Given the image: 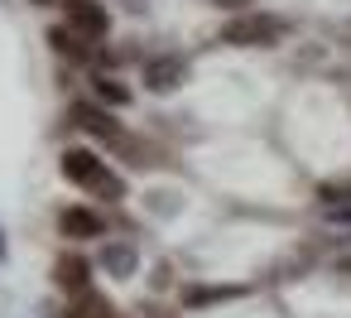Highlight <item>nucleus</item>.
I'll return each mask as SVG.
<instances>
[{
    "mask_svg": "<svg viewBox=\"0 0 351 318\" xmlns=\"http://www.w3.org/2000/svg\"><path fill=\"white\" fill-rule=\"evenodd\" d=\"M68 30L82 39H101L106 34V10L92 0H68Z\"/></svg>",
    "mask_w": 351,
    "mask_h": 318,
    "instance_id": "7ed1b4c3",
    "label": "nucleus"
},
{
    "mask_svg": "<svg viewBox=\"0 0 351 318\" xmlns=\"http://www.w3.org/2000/svg\"><path fill=\"white\" fill-rule=\"evenodd\" d=\"M49 39H53V49L68 54V58H87V44H92V39H82V34H73V30H53Z\"/></svg>",
    "mask_w": 351,
    "mask_h": 318,
    "instance_id": "0eeeda50",
    "label": "nucleus"
},
{
    "mask_svg": "<svg viewBox=\"0 0 351 318\" xmlns=\"http://www.w3.org/2000/svg\"><path fill=\"white\" fill-rule=\"evenodd\" d=\"M97 92H101V102H116V106L130 102V92H125L121 82H111V78H97Z\"/></svg>",
    "mask_w": 351,
    "mask_h": 318,
    "instance_id": "9d476101",
    "label": "nucleus"
},
{
    "mask_svg": "<svg viewBox=\"0 0 351 318\" xmlns=\"http://www.w3.org/2000/svg\"><path fill=\"white\" fill-rule=\"evenodd\" d=\"M145 78H149L154 92H173V87L183 82V58H154V63L145 68Z\"/></svg>",
    "mask_w": 351,
    "mask_h": 318,
    "instance_id": "39448f33",
    "label": "nucleus"
},
{
    "mask_svg": "<svg viewBox=\"0 0 351 318\" xmlns=\"http://www.w3.org/2000/svg\"><path fill=\"white\" fill-rule=\"evenodd\" d=\"M58 284H63V289H73V294H87V260L63 255V260H58Z\"/></svg>",
    "mask_w": 351,
    "mask_h": 318,
    "instance_id": "423d86ee",
    "label": "nucleus"
},
{
    "mask_svg": "<svg viewBox=\"0 0 351 318\" xmlns=\"http://www.w3.org/2000/svg\"><path fill=\"white\" fill-rule=\"evenodd\" d=\"M68 318H111V308H106V299H97V294H77V304L68 308Z\"/></svg>",
    "mask_w": 351,
    "mask_h": 318,
    "instance_id": "1a4fd4ad",
    "label": "nucleus"
},
{
    "mask_svg": "<svg viewBox=\"0 0 351 318\" xmlns=\"http://www.w3.org/2000/svg\"><path fill=\"white\" fill-rule=\"evenodd\" d=\"M101 260H106V270L130 275V270H135V246H125V241H121V246H106V255H101Z\"/></svg>",
    "mask_w": 351,
    "mask_h": 318,
    "instance_id": "6e6552de",
    "label": "nucleus"
},
{
    "mask_svg": "<svg viewBox=\"0 0 351 318\" xmlns=\"http://www.w3.org/2000/svg\"><path fill=\"white\" fill-rule=\"evenodd\" d=\"M63 174L77 183V188H92L101 198H121V179L106 169V159H97L92 150H68L63 155Z\"/></svg>",
    "mask_w": 351,
    "mask_h": 318,
    "instance_id": "f257e3e1",
    "label": "nucleus"
},
{
    "mask_svg": "<svg viewBox=\"0 0 351 318\" xmlns=\"http://www.w3.org/2000/svg\"><path fill=\"white\" fill-rule=\"evenodd\" d=\"M58 227H63V236H101V231H106V222H101L92 207H68V212L58 217Z\"/></svg>",
    "mask_w": 351,
    "mask_h": 318,
    "instance_id": "20e7f679",
    "label": "nucleus"
},
{
    "mask_svg": "<svg viewBox=\"0 0 351 318\" xmlns=\"http://www.w3.org/2000/svg\"><path fill=\"white\" fill-rule=\"evenodd\" d=\"M279 34H284V25L269 20V15H236V20H226V30H221V39H226V44H241V49H265V44H274Z\"/></svg>",
    "mask_w": 351,
    "mask_h": 318,
    "instance_id": "f03ea898",
    "label": "nucleus"
}]
</instances>
